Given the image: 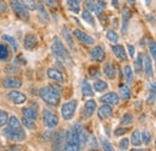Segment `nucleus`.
<instances>
[{
    "mask_svg": "<svg viewBox=\"0 0 156 151\" xmlns=\"http://www.w3.org/2000/svg\"><path fill=\"white\" fill-rule=\"evenodd\" d=\"M64 150H69V151L80 150L79 140H78L77 135L75 134V132H73L71 128H70L69 131H66V138H65Z\"/></svg>",
    "mask_w": 156,
    "mask_h": 151,
    "instance_id": "39448f33",
    "label": "nucleus"
},
{
    "mask_svg": "<svg viewBox=\"0 0 156 151\" xmlns=\"http://www.w3.org/2000/svg\"><path fill=\"white\" fill-rule=\"evenodd\" d=\"M39 95L41 100L51 107H57L60 102V93L58 90H55L52 85H47V86L41 88Z\"/></svg>",
    "mask_w": 156,
    "mask_h": 151,
    "instance_id": "7ed1b4c3",
    "label": "nucleus"
},
{
    "mask_svg": "<svg viewBox=\"0 0 156 151\" xmlns=\"http://www.w3.org/2000/svg\"><path fill=\"white\" fill-rule=\"evenodd\" d=\"M133 122V115L131 113H125L121 116V120H120V124L122 126H127V125H131Z\"/></svg>",
    "mask_w": 156,
    "mask_h": 151,
    "instance_id": "e433bc0d",
    "label": "nucleus"
},
{
    "mask_svg": "<svg viewBox=\"0 0 156 151\" xmlns=\"http://www.w3.org/2000/svg\"><path fill=\"white\" fill-rule=\"evenodd\" d=\"M149 51H150V54H151L153 60H155L156 59V42L155 41L149 42Z\"/></svg>",
    "mask_w": 156,
    "mask_h": 151,
    "instance_id": "49530a36",
    "label": "nucleus"
},
{
    "mask_svg": "<svg viewBox=\"0 0 156 151\" xmlns=\"http://www.w3.org/2000/svg\"><path fill=\"white\" fill-rule=\"evenodd\" d=\"M126 1H127V2H130V4H135V1H136V0H126Z\"/></svg>",
    "mask_w": 156,
    "mask_h": 151,
    "instance_id": "680f3d73",
    "label": "nucleus"
},
{
    "mask_svg": "<svg viewBox=\"0 0 156 151\" xmlns=\"http://www.w3.org/2000/svg\"><path fill=\"white\" fill-rule=\"evenodd\" d=\"M10 58V51H9V47L4 43H0V60L5 61Z\"/></svg>",
    "mask_w": 156,
    "mask_h": 151,
    "instance_id": "c9c22d12",
    "label": "nucleus"
},
{
    "mask_svg": "<svg viewBox=\"0 0 156 151\" xmlns=\"http://www.w3.org/2000/svg\"><path fill=\"white\" fill-rule=\"evenodd\" d=\"M145 4H147V5H148V6H149V5H150V4H151V0H145Z\"/></svg>",
    "mask_w": 156,
    "mask_h": 151,
    "instance_id": "052dcab7",
    "label": "nucleus"
},
{
    "mask_svg": "<svg viewBox=\"0 0 156 151\" xmlns=\"http://www.w3.org/2000/svg\"><path fill=\"white\" fill-rule=\"evenodd\" d=\"M98 115L101 120H106V119L111 118L113 115V108H112V106L103 103L98 109Z\"/></svg>",
    "mask_w": 156,
    "mask_h": 151,
    "instance_id": "a211bd4d",
    "label": "nucleus"
},
{
    "mask_svg": "<svg viewBox=\"0 0 156 151\" xmlns=\"http://www.w3.org/2000/svg\"><path fill=\"white\" fill-rule=\"evenodd\" d=\"M80 15H82V18L83 20L85 22V23H88L89 25H91L93 28L95 26V18H94V16H93V13L90 12V11H88V10H83L82 12H79Z\"/></svg>",
    "mask_w": 156,
    "mask_h": 151,
    "instance_id": "cd10ccee",
    "label": "nucleus"
},
{
    "mask_svg": "<svg viewBox=\"0 0 156 151\" xmlns=\"http://www.w3.org/2000/svg\"><path fill=\"white\" fill-rule=\"evenodd\" d=\"M143 70L145 71L147 77H151L153 76V62L149 55H144L143 57Z\"/></svg>",
    "mask_w": 156,
    "mask_h": 151,
    "instance_id": "5701e85b",
    "label": "nucleus"
},
{
    "mask_svg": "<svg viewBox=\"0 0 156 151\" xmlns=\"http://www.w3.org/2000/svg\"><path fill=\"white\" fill-rule=\"evenodd\" d=\"M87 144L91 148V149H98V140L94 135L91 134H88V138H87Z\"/></svg>",
    "mask_w": 156,
    "mask_h": 151,
    "instance_id": "ea45409f",
    "label": "nucleus"
},
{
    "mask_svg": "<svg viewBox=\"0 0 156 151\" xmlns=\"http://www.w3.org/2000/svg\"><path fill=\"white\" fill-rule=\"evenodd\" d=\"M135 52H136V49H135V46H132V44H127V53H129V55L131 58L135 57Z\"/></svg>",
    "mask_w": 156,
    "mask_h": 151,
    "instance_id": "603ef678",
    "label": "nucleus"
},
{
    "mask_svg": "<svg viewBox=\"0 0 156 151\" xmlns=\"http://www.w3.org/2000/svg\"><path fill=\"white\" fill-rule=\"evenodd\" d=\"M149 91H150V93H153V94H155V83L149 84Z\"/></svg>",
    "mask_w": 156,
    "mask_h": 151,
    "instance_id": "4d7b16f0",
    "label": "nucleus"
},
{
    "mask_svg": "<svg viewBox=\"0 0 156 151\" xmlns=\"http://www.w3.org/2000/svg\"><path fill=\"white\" fill-rule=\"evenodd\" d=\"M108 89V84L102 80V79H96L94 82V90L98 91V93H102V91H106Z\"/></svg>",
    "mask_w": 156,
    "mask_h": 151,
    "instance_id": "c756f323",
    "label": "nucleus"
},
{
    "mask_svg": "<svg viewBox=\"0 0 156 151\" xmlns=\"http://www.w3.org/2000/svg\"><path fill=\"white\" fill-rule=\"evenodd\" d=\"M90 58L91 60L94 61H98V62H102L106 58V53H105V49L103 47L101 46H95L91 51H90Z\"/></svg>",
    "mask_w": 156,
    "mask_h": 151,
    "instance_id": "dca6fc26",
    "label": "nucleus"
},
{
    "mask_svg": "<svg viewBox=\"0 0 156 151\" xmlns=\"http://www.w3.org/2000/svg\"><path fill=\"white\" fill-rule=\"evenodd\" d=\"M52 53L54 58L57 59L59 64H61L62 66H67L71 67L73 65L72 58L70 55V52L67 51V48L65 47V44L62 43V41L55 36L53 38V44H52Z\"/></svg>",
    "mask_w": 156,
    "mask_h": 151,
    "instance_id": "f03ea898",
    "label": "nucleus"
},
{
    "mask_svg": "<svg viewBox=\"0 0 156 151\" xmlns=\"http://www.w3.org/2000/svg\"><path fill=\"white\" fill-rule=\"evenodd\" d=\"M44 5H48L51 7H54L55 6V0H41Z\"/></svg>",
    "mask_w": 156,
    "mask_h": 151,
    "instance_id": "5fc2aeb1",
    "label": "nucleus"
},
{
    "mask_svg": "<svg viewBox=\"0 0 156 151\" xmlns=\"http://www.w3.org/2000/svg\"><path fill=\"white\" fill-rule=\"evenodd\" d=\"M7 120H9V114L5 111L0 109V127H4L7 124Z\"/></svg>",
    "mask_w": 156,
    "mask_h": 151,
    "instance_id": "37998d69",
    "label": "nucleus"
},
{
    "mask_svg": "<svg viewBox=\"0 0 156 151\" xmlns=\"http://www.w3.org/2000/svg\"><path fill=\"white\" fill-rule=\"evenodd\" d=\"M7 98L15 103V104H23L25 101H27V96L24 94H22L20 91H17V90H12L7 94Z\"/></svg>",
    "mask_w": 156,
    "mask_h": 151,
    "instance_id": "2eb2a0df",
    "label": "nucleus"
},
{
    "mask_svg": "<svg viewBox=\"0 0 156 151\" xmlns=\"http://www.w3.org/2000/svg\"><path fill=\"white\" fill-rule=\"evenodd\" d=\"M1 84L6 89H20L22 86V80L16 77H6L1 80Z\"/></svg>",
    "mask_w": 156,
    "mask_h": 151,
    "instance_id": "9d476101",
    "label": "nucleus"
},
{
    "mask_svg": "<svg viewBox=\"0 0 156 151\" xmlns=\"http://www.w3.org/2000/svg\"><path fill=\"white\" fill-rule=\"evenodd\" d=\"M133 73L135 72L131 68V66L126 65L124 67V76H125V79H126V83L127 84H132V82H133Z\"/></svg>",
    "mask_w": 156,
    "mask_h": 151,
    "instance_id": "2f4dec72",
    "label": "nucleus"
},
{
    "mask_svg": "<svg viewBox=\"0 0 156 151\" xmlns=\"http://www.w3.org/2000/svg\"><path fill=\"white\" fill-rule=\"evenodd\" d=\"M5 72H6V73H10V75H12V73H18V72H20V67H17L16 64H15V65H10V66H6Z\"/></svg>",
    "mask_w": 156,
    "mask_h": 151,
    "instance_id": "a18cd8bd",
    "label": "nucleus"
},
{
    "mask_svg": "<svg viewBox=\"0 0 156 151\" xmlns=\"http://www.w3.org/2000/svg\"><path fill=\"white\" fill-rule=\"evenodd\" d=\"M100 101H101V103H106V104H109V106H117L118 103L120 102V97H119V95L117 93H107L106 95H103V96H101L100 97Z\"/></svg>",
    "mask_w": 156,
    "mask_h": 151,
    "instance_id": "9b49d317",
    "label": "nucleus"
},
{
    "mask_svg": "<svg viewBox=\"0 0 156 151\" xmlns=\"http://www.w3.org/2000/svg\"><path fill=\"white\" fill-rule=\"evenodd\" d=\"M140 135H142V143H144L145 145H149L150 143H151V134L149 131H143V132L140 133Z\"/></svg>",
    "mask_w": 156,
    "mask_h": 151,
    "instance_id": "a19ab883",
    "label": "nucleus"
},
{
    "mask_svg": "<svg viewBox=\"0 0 156 151\" xmlns=\"http://www.w3.org/2000/svg\"><path fill=\"white\" fill-rule=\"evenodd\" d=\"M66 4H67L69 10L72 13H76L77 15V13L80 12V1H78V0H67Z\"/></svg>",
    "mask_w": 156,
    "mask_h": 151,
    "instance_id": "c85d7f7f",
    "label": "nucleus"
},
{
    "mask_svg": "<svg viewBox=\"0 0 156 151\" xmlns=\"http://www.w3.org/2000/svg\"><path fill=\"white\" fill-rule=\"evenodd\" d=\"M37 37L35 36V35H33V34H27L25 36H24V43H23V46H24V48L27 49V51H33L36 46H37Z\"/></svg>",
    "mask_w": 156,
    "mask_h": 151,
    "instance_id": "6ab92c4d",
    "label": "nucleus"
},
{
    "mask_svg": "<svg viewBox=\"0 0 156 151\" xmlns=\"http://www.w3.org/2000/svg\"><path fill=\"white\" fill-rule=\"evenodd\" d=\"M127 132V128H125V127H117L115 128V131H114V135L115 137H120V135H124V134H126Z\"/></svg>",
    "mask_w": 156,
    "mask_h": 151,
    "instance_id": "09e8293b",
    "label": "nucleus"
},
{
    "mask_svg": "<svg viewBox=\"0 0 156 151\" xmlns=\"http://www.w3.org/2000/svg\"><path fill=\"white\" fill-rule=\"evenodd\" d=\"M119 97L124 101L130 100L131 97V90L126 84H120L119 85Z\"/></svg>",
    "mask_w": 156,
    "mask_h": 151,
    "instance_id": "393cba45",
    "label": "nucleus"
},
{
    "mask_svg": "<svg viewBox=\"0 0 156 151\" xmlns=\"http://www.w3.org/2000/svg\"><path fill=\"white\" fill-rule=\"evenodd\" d=\"M10 150H23V146H16V145H13V146L10 148Z\"/></svg>",
    "mask_w": 156,
    "mask_h": 151,
    "instance_id": "bf43d9fd",
    "label": "nucleus"
},
{
    "mask_svg": "<svg viewBox=\"0 0 156 151\" xmlns=\"http://www.w3.org/2000/svg\"><path fill=\"white\" fill-rule=\"evenodd\" d=\"M84 2V6H85V10L90 11V12H94V0H83Z\"/></svg>",
    "mask_w": 156,
    "mask_h": 151,
    "instance_id": "de8ad7c7",
    "label": "nucleus"
},
{
    "mask_svg": "<svg viewBox=\"0 0 156 151\" xmlns=\"http://www.w3.org/2000/svg\"><path fill=\"white\" fill-rule=\"evenodd\" d=\"M89 75L91 76V77H98V76L101 75V72H100V70H98V67L93 66V67L89 68Z\"/></svg>",
    "mask_w": 156,
    "mask_h": 151,
    "instance_id": "8fccbe9b",
    "label": "nucleus"
},
{
    "mask_svg": "<svg viewBox=\"0 0 156 151\" xmlns=\"http://www.w3.org/2000/svg\"><path fill=\"white\" fill-rule=\"evenodd\" d=\"M112 5H113V7H115V9H119V7H120L118 0H112Z\"/></svg>",
    "mask_w": 156,
    "mask_h": 151,
    "instance_id": "13d9d810",
    "label": "nucleus"
},
{
    "mask_svg": "<svg viewBox=\"0 0 156 151\" xmlns=\"http://www.w3.org/2000/svg\"><path fill=\"white\" fill-rule=\"evenodd\" d=\"M112 51H113V54L119 59V60H122V61H126L127 60V53L125 51V47L122 44H114L112 47Z\"/></svg>",
    "mask_w": 156,
    "mask_h": 151,
    "instance_id": "412c9836",
    "label": "nucleus"
},
{
    "mask_svg": "<svg viewBox=\"0 0 156 151\" xmlns=\"http://www.w3.org/2000/svg\"><path fill=\"white\" fill-rule=\"evenodd\" d=\"M76 109H77V101L76 100H71L66 103H64L61 106V109H60V113L64 120L69 121L73 118V115L76 113Z\"/></svg>",
    "mask_w": 156,
    "mask_h": 151,
    "instance_id": "423d86ee",
    "label": "nucleus"
},
{
    "mask_svg": "<svg viewBox=\"0 0 156 151\" xmlns=\"http://www.w3.org/2000/svg\"><path fill=\"white\" fill-rule=\"evenodd\" d=\"M129 145H130V139H127V138H122V139L120 140V143H119V149L125 151L129 149Z\"/></svg>",
    "mask_w": 156,
    "mask_h": 151,
    "instance_id": "c03bdc74",
    "label": "nucleus"
},
{
    "mask_svg": "<svg viewBox=\"0 0 156 151\" xmlns=\"http://www.w3.org/2000/svg\"><path fill=\"white\" fill-rule=\"evenodd\" d=\"M47 77L51 80H54V83H64L65 82V76L55 67H49L47 70Z\"/></svg>",
    "mask_w": 156,
    "mask_h": 151,
    "instance_id": "4468645a",
    "label": "nucleus"
},
{
    "mask_svg": "<svg viewBox=\"0 0 156 151\" xmlns=\"http://www.w3.org/2000/svg\"><path fill=\"white\" fill-rule=\"evenodd\" d=\"M22 2H23V5L27 7L28 11H35V10H36L37 2H36L35 0H22Z\"/></svg>",
    "mask_w": 156,
    "mask_h": 151,
    "instance_id": "58836bf2",
    "label": "nucleus"
},
{
    "mask_svg": "<svg viewBox=\"0 0 156 151\" xmlns=\"http://www.w3.org/2000/svg\"><path fill=\"white\" fill-rule=\"evenodd\" d=\"M137 75H140L143 72V55H138L135 60V71Z\"/></svg>",
    "mask_w": 156,
    "mask_h": 151,
    "instance_id": "f704fd0d",
    "label": "nucleus"
},
{
    "mask_svg": "<svg viewBox=\"0 0 156 151\" xmlns=\"http://www.w3.org/2000/svg\"><path fill=\"white\" fill-rule=\"evenodd\" d=\"M61 34H62V36H64V41L69 44V47L71 48V51H73V52H77V47H76V43L73 42V38H72V33H71V30L69 29V26H62L61 28Z\"/></svg>",
    "mask_w": 156,
    "mask_h": 151,
    "instance_id": "f8f14e48",
    "label": "nucleus"
},
{
    "mask_svg": "<svg viewBox=\"0 0 156 151\" xmlns=\"http://www.w3.org/2000/svg\"><path fill=\"white\" fill-rule=\"evenodd\" d=\"M121 17H122V24H121V33L122 34H127V29H129V22L132 17V12L129 7H122L121 10Z\"/></svg>",
    "mask_w": 156,
    "mask_h": 151,
    "instance_id": "ddd939ff",
    "label": "nucleus"
},
{
    "mask_svg": "<svg viewBox=\"0 0 156 151\" xmlns=\"http://www.w3.org/2000/svg\"><path fill=\"white\" fill-rule=\"evenodd\" d=\"M20 124H22L25 128L31 130V131H34V130L37 128L35 120H33V119H30V118H28V116H24V115H23V118H22V120H20Z\"/></svg>",
    "mask_w": 156,
    "mask_h": 151,
    "instance_id": "bb28decb",
    "label": "nucleus"
},
{
    "mask_svg": "<svg viewBox=\"0 0 156 151\" xmlns=\"http://www.w3.org/2000/svg\"><path fill=\"white\" fill-rule=\"evenodd\" d=\"M82 95L85 97H91L94 96V91H93V86L90 85V83L87 79H83L82 82Z\"/></svg>",
    "mask_w": 156,
    "mask_h": 151,
    "instance_id": "a878e982",
    "label": "nucleus"
},
{
    "mask_svg": "<svg viewBox=\"0 0 156 151\" xmlns=\"http://www.w3.org/2000/svg\"><path fill=\"white\" fill-rule=\"evenodd\" d=\"M78 1H82V0H78Z\"/></svg>",
    "mask_w": 156,
    "mask_h": 151,
    "instance_id": "e2e57ef3",
    "label": "nucleus"
},
{
    "mask_svg": "<svg viewBox=\"0 0 156 151\" xmlns=\"http://www.w3.org/2000/svg\"><path fill=\"white\" fill-rule=\"evenodd\" d=\"M101 145H102V149L106 151H113L114 148L112 145V143H109L106 138H101Z\"/></svg>",
    "mask_w": 156,
    "mask_h": 151,
    "instance_id": "79ce46f5",
    "label": "nucleus"
},
{
    "mask_svg": "<svg viewBox=\"0 0 156 151\" xmlns=\"http://www.w3.org/2000/svg\"><path fill=\"white\" fill-rule=\"evenodd\" d=\"M9 4L13 11V13L22 20L28 22L29 20V11L27 10V7L23 5V2L20 0H9Z\"/></svg>",
    "mask_w": 156,
    "mask_h": 151,
    "instance_id": "20e7f679",
    "label": "nucleus"
},
{
    "mask_svg": "<svg viewBox=\"0 0 156 151\" xmlns=\"http://www.w3.org/2000/svg\"><path fill=\"white\" fill-rule=\"evenodd\" d=\"M2 134L11 142H23L27 138V133L22 127L20 120L15 115L9 116L7 127L4 130Z\"/></svg>",
    "mask_w": 156,
    "mask_h": 151,
    "instance_id": "f257e3e1",
    "label": "nucleus"
},
{
    "mask_svg": "<svg viewBox=\"0 0 156 151\" xmlns=\"http://www.w3.org/2000/svg\"><path fill=\"white\" fill-rule=\"evenodd\" d=\"M65 138H66V131L60 130L52 137V146L54 150H64L65 145Z\"/></svg>",
    "mask_w": 156,
    "mask_h": 151,
    "instance_id": "6e6552de",
    "label": "nucleus"
},
{
    "mask_svg": "<svg viewBox=\"0 0 156 151\" xmlns=\"http://www.w3.org/2000/svg\"><path fill=\"white\" fill-rule=\"evenodd\" d=\"M22 114L24 115V116H28V118H30V119H33V120H35L36 121V119H37V112H36V109H33V108H23L22 109Z\"/></svg>",
    "mask_w": 156,
    "mask_h": 151,
    "instance_id": "72a5a7b5",
    "label": "nucleus"
},
{
    "mask_svg": "<svg viewBox=\"0 0 156 151\" xmlns=\"http://www.w3.org/2000/svg\"><path fill=\"white\" fill-rule=\"evenodd\" d=\"M42 115H43V125H44L46 127H48L49 130H53V128H55V127L58 126L59 119L54 113H52V112L44 109Z\"/></svg>",
    "mask_w": 156,
    "mask_h": 151,
    "instance_id": "0eeeda50",
    "label": "nucleus"
},
{
    "mask_svg": "<svg viewBox=\"0 0 156 151\" xmlns=\"http://www.w3.org/2000/svg\"><path fill=\"white\" fill-rule=\"evenodd\" d=\"M106 37H107V40H108L109 42H112V43H117L118 40H119L118 34L114 31V30H112V29H108V30H107V33H106Z\"/></svg>",
    "mask_w": 156,
    "mask_h": 151,
    "instance_id": "4c0bfd02",
    "label": "nucleus"
},
{
    "mask_svg": "<svg viewBox=\"0 0 156 151\" xmlns=\"http://www.w3.org/2000/svg\"><path fill=\"white\" fill-rule=\"evenodd\" d=\"M72 35H75L76 38H77L79 42L84 43V44H88V46H93L95 43V40L91 37L90 35H88L87 33H84L83 30L80 29H75L72 31Z\"/></svg>",
    "mask_w": 156,
    "mask_h": 151,
    "instance_id": "1a4fd4ad",
    "label": "nucleus"
},
{
    "mask_svg": "<svg viewBox=\"0 0 156 151\" xmlns=\"http://www.w3.org/2000/svg\"><path fill=\"white\" fill-rule=\"evenodd\" d=\"M105 9H106V1L105 0H95L94 1V12L96 13V16L100 19H102Z\"/></svg>",
    "mask_w": 156,
    "mask_h": 151,
    "instance_id": "b1692460",
    "label": "nucleus"
},
{
    "mask_svg": "<svg viewBox=\"0 0 156 151\" xmlns=\"http://www.w3.org/2000/svg\"><path fill=\"white\" fill-rule=\"evenodd\" d=\"M36 11H37V16H39V19L42 22V23H48L49 22V15H48V11L44 6V4L42 1L37 2L36 5Z\"/></svg>",
    "mask_w": 156,
    "mask_h": 151,
    "instance_id": "f3484780",
    "label": "nucleus"
},
{
    "mask_svg": "<svg viewBox=\"0 0 156 151\" xmlns=\"http://www.w3.org/2000/svg\"><path fill=\"white\" fill-rule=\"evenodd\" d=\"M1 38H2V41L7 42V43L12 47L13 52H18V48H20V47H18V43H17V41L12 37V36H10V35H2Z\"/></svg>",
    "mask_w": 156,
    "mask_h": 151,
    "instance_id": "7c9ffc66",
    "label": "nucleus"
},
{
    "mask_svg": "<svg viewBox=\"0 0 156 151\" xmlns=\"http://www.w3.org/2000/svg\"><path fill=\"white\" fill-rule=\"evenodd\" d=\"M103 73L106 75V77L108 79H114L115 76H117V68H115V65L111 61H107L105 62L103 65Z\"/></svg>",
    "mask_w": 156,
    "mask_h": 151,
    "instance_id": "aec40b11",
    "label": "nucleus"
},
{
    "mask_svg": "<svg viewBox=\"0 0 156 151\" xmlns=\"http://www.w3.org/2000/svg\"><path fill=\"white\" fill-rule=\"evenodd\" d=\"M131 144L135 146H139L142 144V135L138 130H135L133 133L131 134Z\"/></svg>",
    "mask_w": 156,
    "mask_h": 151,
    "instance_id": "473e14b6",
    "label": "nucleus"
},
{
    "mask_svg": "<svg viewBox=\"0 0 156 151\" xmlns=\"http://www.w3.org/2000/svg\"><path fill=\"white\" fill-rule=\"evenodd\" d=\"M147 103H148V104H154V103H155V94L150 93V95H149L148 98H147Z\"/></svg>",
    "mask_w": 156,
    "mask_h": 151,
    "instance_id": "864d4df0",
    "label": "nucleus"
},
{
    "mask_svg": "<svg viewBox=\"0 0 156 151\" xmlns=\"http://www.w3.org/2000/svg\"><path fill=\"white\" fill-rule=\"evenodd\" d=\"M15 64H27V60H24L22 57H20V58H17V59H15Z\"/></svg>",
    "mask_w": 156,
    "mask_h": 151,
    "instance_id": "6e6d98bb",
    "label": "nucleus"
},
{
    "mask_svg": "<svg viewBox=\"0 0 156 151\" xmlns=\"http://www.w3.org/2000/svg\"><path fill=\"white\" fill-rule=\"evenodd\" d=\"M98 109V106H96V102L94 100H88L84 104V116L85 118H89L93 114L95 113V111Z\"/></svg>",
    "mask_w": 156,
    "mask_h": 151,
    "instance_id": "4be33fe9",
    "label": "nucleus"
},
{
    "mask_svg": "<svg viewBox=\"0 0 156 151\" xmlns=\"http://www.w3.org/2000/svg\"><path fill=\"white\" fill-rule=\"evenodd\" d=\"M7 9H9L7 4L4 0H0V13H5L7 11Z\"/></svg>",
    "mask_w": 156,
    "mask_h": 151,
    "instance_id": "3c124183",
    "label": "nucleus"
}]
</instances>
